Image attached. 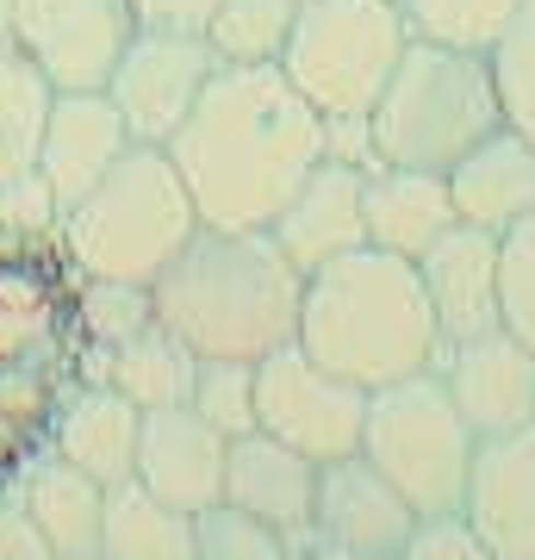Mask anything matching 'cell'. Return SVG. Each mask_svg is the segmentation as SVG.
I'll return each mask as SVG.
<instances>
[{
  "label": "cell",
  "instance_id": "6da1fadb",
  "mask_svg": "<svg viewBox=\"0 0 535 560\" xmlns=\"http://www.w3.org/2000/svg\"><path fill=\"white\" fill-rule=\"evenodd\" d=\"M162 150L175 156L199 224L268 231L299 180L330 156V131L280 62H219Z\"/></svg>",
  "mask_w": 535,
  "mask_h": 560
},
{
  "label": "cell",
  "instance_id": "7a4b0ae2",
  "mask_svg": "<svg viewBox=\"0 0 535 560\" xmlns=\"http://www.w3.org/2000/svg\"><path fill=\"white\" fill-rule=\"evenodd\" d=\"M156 324L181 337L194 355L261 361L299 330L305 275L280 256L268 231H219L199 224L181 256L150 280Z\"/></svg>",
  "mask_w": 535,
  "mask_h": 560
},
{
  "label": "cell",
  "instance_id": "3957f363",
  "mask_svg": "<svg viewBox=\"0 0 535 560\" xmlns=\"http://www.w3.org/2000/svg\"><path fill=\"white\" fill-rule=\"evenodd\" d=\"M293 342L317 368H330L368 393L411 381V374L442 361V330L430 300H423L417 261L368 249V243L330 268L305 275Z\"/></svg>",
  "mask_w": 535,
  "mask_h": 560
},
{
  "label": "cell",
  "instance_id": "277c9868",
  "mask_svg": "<svg viewBox=\"0 0 535 560\" xmlns=\"http://www.w3.org/2000/svg\"><path fill=\"white\" fill-rule=\"evenodd\" d=\"M199 231L194 194L181 180L175 156L162 143H131L94 194H81L57 224V249L69 275L100 280H150L181 256V243Z\"/></svg>",
  "mask_w": 535,
  "mask_h": 560
},
{
  "label": "cell",
  "instance_id": "5b68a950",
  "mask_svg": "<svg viewBox=\"0 0 535 560\" xmlns=\"http://www.w3.org/2000/svg\"><path fill=\"white\" fill-rule=\"evenodd\" d=\"M498 125H504V101H498L492 57L411 38L368 113V150H374V162H393V168L449 175Z\"/></svg>",
  "mask_w": 535,
  "mask_h": 560
},
{
  "label": "cell",
  "instance_id": "8992f818",
  "mask_svg": "<svg viewBox=\"0 0 535 560\" xmlns=\"http://www.w3.org/2000/svg\"><path fill=\"white\" fill-rule=\"evenodd\" d=\"M405 44L411 25L398 0H299V20L280 44V75L324 125L368 119Z\"/></svg>",
  "mask_w": 535,
  "mask_h": 560
},
{
  "label": "cell",
  "instance_id": "52a82bcc",
  "mask_svg": "<svg viewBox=\"0 0 535 560\" xmlns=\"http://www.w3.org/2000/svg\"><path fill=\"white\" fill-rule=\"evenodd\" d=\"M474 430L461 423L449 386L437 368H423L411 381L374 386L368 418H361V455L398 486V499L417 517H449L461 511L467 467H474Z\"/></svg>",
  "mask_w": 535,
  "mask_h": 560
},
{
  "label": "cell",
  "instance_id": "ba28073f",
  "mask_svg": "<svg viewBox=\"0 0 535 560\" xmlns=\"http://www.w3.org/2000/svg\"><path fill=\"white\" fill-rule=\"evenodd\" d=\"M368 386L317 368L299 342H280L256 361V430L299 448L305 460H337L361 448Z\"/></svg>",
  "mask_w": 535,
  "mask_h": 560
},
{
  "label": "cell",
  "instance_id": "9c48e42d",
  "mask_svg": "<svg viewBox=\"0 0 535 560\" xmlns=\"http://www.w3.org/2000/svg\"><path fill=\"white\" fill-rule=\"evenodd\" d=\"M212 69H219V50L206 44V32L138 25L106 75V101L119 106L131 143H168L206 94Z\"/></svg>",
  "mask_w": 535,
  "mask_h": 560
},
{
  "label": "cell",
  "instance_id": "30bf717a",
  "mask_svg": "<svg viewBox=\"0 0 535 560\" xmlns=\"http://www.w3.org/2000/svg\"><path fill=\"white\" fill-rule=\"evenodd\" d=\"M0 32L50 75V88H106L138 13L131 0H0Z\"/></svg>",
  "mask_w": 535,
  "mask_h": 560
},
{
  "label": "cell",
  "instance_id": "8fae6325",
  "mask_svg": "<svg viewBox=\"0 0 535 560\" xmlns=\"http://www.w3.org/2000/svg\"><path fill=\"white\" fill-rule=\"evenodd\" d=\"M437 374L474 436H504V430L535 423V349L516 342L504 324L467 342H449Z\"/></svg>",
  "mask_w": 535,
  "mask_h": 560
},
{
  "label": "cell",
  "instance_id": "7c38bea8",
  "mask_svg": "<svg viewBox=\"0 0 535 560\" xmlns=\"http://www.w3.org/2000/svg\"><path fill=\"white\" fill-rule=\"evenodd\" d=\"M461 517L492 560H535V423L474 442Z\"/></svg>",
  "mask_w": 535,
  "mask_h": 560
},
{
  "label": "cell",
  "instance_id": "4fadbf2b",
  "mask_svg": "<svg viewBox=\"0 0 535 560\" xmlns=\"http://www.w3.org/2000/svg\"><path fill=\"white\" fill-rule=\"evenodd\" d=\"M312 529L330 548H342V555H398L417 529V511L398 499V486L356 448V455L317 460Z\"/></svg>",
  "mask_w": 535,
  "mask_h": 560
},
{
  "label": "cell",
  "instance_id": "5bb4252c",
  "mask_svg": "<svg viewBox=\"0 0 535 560\" xmlns=\"http://www.w3.org/2000/svg\"><path fill=\"white\" fill-rule=\"evenodd\" d=\"M224 455H231V436H219L194 405L143 411L131 480H138L143 492H156L162 504L199 517V511H212V504L224 499Z\"/></svg>",
  "mask_w": 535,
  "mask_h": 560
},
{
  "label": "cell",
  "instance_id": "9a60e30c",
  "mask_svg": "<svg viewBox=\"0 0 535 560\" xmlns=\"http://www.w3.org/2000/svg\"><path fill=\"white\" fill-rule=\"evenodd\" d=\"M125 150H131V131H125L119 106L106 101V88H57L32 168H38L44 187H50L57 206L69 212L81 194H94L100 175H106Z\"/></svg>",
  "mask_w": 535,
  "mask_h": 560
},
{
  "label": "cell",
  "instance_id": "2e32d148",
  "mask_svg": "<svg viewBox=\"0 0 535 560\" xmlns=\"http://www.w3.org/2000/svg\"><path fill=\"white\" fill-rule=\"evenodd\" d=\"M361 180H368V168L324 156L312 175L293 187V200L275 212L268 237L280 243V256L293 261L299 275H317V268H330V261H342L349 249L368 243V224H361Z\"/></svg>",
  "mask_w": 535,
  "mask_h": 560
},
{
  "label": "cell",
  "instance_id": "e0dca14e",
  "mask_svg": "<svg viewBox=\"0 0 535 560\" xmlns=\"http://www.w3.org/2000/svg\"><path fill=\"white\" fill-rule=\"evenodd\" d=\"M423 300L437 312L442 349L467 342L479 330H498V237L479 224H449L423 256H417Z\"/></svg>",
  "mask_w": 535,
  "mask_h": 560
},
{
  "label": "cell",
  "instance_id": "ac0fdd59",
  "mask_svg": "<svg viewBox=\"0 0 535 560\" xmlns=\"http://www.w3.org/2000/svg\"><path fill=\"white\" fill-rule=\"evenodd\" d=\"M138 430H143V411L106 381H69L57 393V411H50V448L62 460H75L81 474H94L100 486L131 480Z\"/></svg>",
  "mask_w": 535,
  "mask_h": 560
},
{
  "label": "cell",
  "instance_id": "d6986e66",
  "mask_svg": "<svg viewBox=\"0 0 535 560\" xmlns=\"http://www.w3.org/2000/svg\"><path fill=\"white\" fill-rule=\"evenodd\" d=\"M449 200L461 224H479L492 237L535 219V138H523L516 125H498L492 138H479L449 168Z\"/></svg>",
  "mask_w": 535,
  "mask_h": 560
},
{
  "label": "cell",
  "instance_id": "ffe728a7",
  "mask_svg": "<svg viewBox=\"0 0 535 560\" xmlns=\"http://www.w3.org/2000/svg\"><path fill=\"white\" fill-rule=\"evenodd\" d=\"M361 224H368V249L417 261L449 224H461L455 200H449V175L374 162L361 180Z\"/></svg>",
  "mask_w": 535,
  "mask_h": 560
},
{
  "label": "cell",
  "instance_id": "44dd1931",
  "mask_svg": "<svg viewBox=\"0 0 535 560\" xmlns=\"http://www.w3.org/2000/svg\"><path fill=\"white\" fill-rule=\"evenodd\" d=\"M312 492H317V460H305L299 448L275 442L268 430L231 436L224 455V504H237L249 517L275 523L280 536H293L312 523Z\"/></svg>",
  "mask_w": 535,
  "mask_h": 560
},
{
  "label": "cell",
  "instance_id": "7402d4cb",
  "mask_svg": "<svg viewBox=\"0 0 535 560\" xmlns=\"http://www.w3.org/2000/svg\"><path fill=\"white\" fill-rule=\"evenodd\" d=\"M13 499L25 504V517L38 523V536L57 548V560L100 555L106 486H100L94 474H81L75 460H62L57 448H38V455L25 460L20 480H13Z\"/></svg>",
  "mask_w": 535,
  "mask_h": 560
},
{
  "label": "cell",
  "instance_id": "603a6c76",
  "mask_svg": "<svg viewBox=\"0 0 535 560\" xmlns=\"http://www.w3.org/2000/svg\"><path fill=\"white\" fill-rule=\"evenodd\" d=\"M88 368H94L88 381L119 386L138 411H168V405H187L199 355L181 337H168L162 324H150V330H138V337L119 342V349H100V355L88 349Z\"/></svg>",
  "mask_w": 535,
  "mask_h": 560
},
{
  "label": "cell",
  "instance_id": "cb8c5ba5",
  "mask_svg": "<svg viewBox=\"0 0 535 560\" xmlns=\"http://www.w3.org/2000/svg\"><path fill=\"white\" fill-rule=\"evenodd\" d=\"M100 560H194V517L143 492L138 480L106 486Z\"/></svg>",
  "mask_w": 535,
  "mask_h": 560
},
{
  "label": "cell",
  "instance_id": "d4e9b609",
  "mask_svg": "<svg viewBox=\"0 0 535 560\" xmlns=\"http://www.w3.org/2000/svg\"><path fill=\"white\" fill-rule=\"evenodd\" d=\"M50 101H57L50 75L0 32V180L32 175L44 119H50Z\"/></svg>",
  "mask_w": 535,
  "mask_h": 560
},
{
  "label": "cell",
  "instance_id": "484cf974",
  "mask_svg": "<svg viewBox=\"0 0 535 560\" xmlns=\"http://www.w3.org/2000/svg\"><path fill=\"white\" fill-rule=\"evenodd\" d=\"M156 324V293L138 280H100V275H75V337L88 349H119L138 330Z\"/></svg>",
  "mask_w": 535,
  "mask_h": 560
},
{
  "label": "cell",
  "instance_id": "4316f807",
  "mask_svg": "<svg viewBox=\"0 0 535 560\" xmlns=\"http://www.w3.org/2000/svg\"><path fill=\"white\" fill-rule=\"evenodd\" d=\"M299 20V0H219L206 20V44L219 62H280V44Z\"/></svg>",
  "mask_w": 535,
  "mask_h": 560
},
{
  "label": "cell",
  "instance_id": "83f0119b",
  "mask_svg": "<svg viewBox=\"0 0 535 560\" xmlns=\"http://www.w3.org/2000/svg\"><path fill=\"white\" fill-rule=\"evenodd\" d=\"M516 7H523V0H398L411 38L461 44V50H492Z\"/></svg>",
  "mask_w": 535,
  "mask_h": 560
},
{
  "label": "cell",
  "instance_id": "f1b7e54d",
  "mask_svg": "<svg viewBox=\"0 0 535 560\" xmlns=\"http://www.w3.org/2000/svg\"><path fill=\"white\" fill-rule=\"evenodd\" d=\"M187 405H194L219 436H249V430H256V361L199 355Z\"/></svg>",
  "mask_w": 535,
  "mask_h": 560
},
{
  "label": "cell",
  "instance_id": "f546056e",
  "mask_svg": "<svg viewBox=\"0 0 535 560\" xmlns=\"http://www.w3.org/2000/svg\"><path fill=\"white\" fill-rule=\"evenodd\" d=\"M486 57H492V75H498L504 125H516L523 138H535V0L516 7L511 25L498 32V44Z\"/></svg>",
  "mask_w": 535,
  "mask_h": 560
},
{
  "label": "cell",
  "instance_id": "4dcf8cb0",
  "mask_svg": "<svg viewBox=\"0 0 535 560\" xmlns=\"http://www.w3.org/2000/svg\"><path fill=\"white\" fill-rule=\"evenodd\" d=\"M194 560H293V548H287L275 523H261L219 499L212 511L194 517Z\"/></svg>",
  "mask_w": 535,
  "mask_h": 560
},
{
  "label": "cell",
  "instance_id": "1f68e13d",
  "mask_svg": "<svg viewBox=\"0 0 535 560\" xmlns=\"http://www.w3.org/2000/svg\"><path fill=\"white\" fill-rule=\"evenodd\" d=\"M498 324L535 349V219L498 237Z\"/></svg>",
  "mask_w": 535,
  "mask_h": 560
},
{
  "label": "cell",
  "instance_id": "d6a6232c",
  "mask_svg": "<svg viewBox=\"0 0 535 560\" xmlns=\"http://www.w3.org/2000/svg\"><path fill=\"white\" fill-rule=\"evenodd\" d=\"M57 224H62V206L57 194L44 187V175H13L0 180V243L7 249H38V243H57Z\"/></svg>",
  "mask_w": 535,
  "mask_h": 560
},
{
  "label": "cell",
  "instance_id": "836d02e7",
  "mask_svg": "<svg viewBox=\"0 0 535 560\" xmlns=\"http://www.w3.org/2000/svg\"><path fill=\"white\" fill-rule=\"evenodd\" d=\"M398 560H492V548L467 529L461 511H449V517H417V529L398 548Z\"/></svg>",
  "mask_w": 535,
  "mask_h": 560
},
{
  "label": "cell",
  "instance_id": "e575fe53",
  "mask_svg": "<svg viewBox=\"0 0 535 560\" xmlns=\"http://www.w3.org/2000/svg\"><path fill=\"white\" fill-rule=\"evenodd\" d=\"M0 560H57V548L38 536V523L25 517V504L13 492L0 499Z\"/></svg>",
  "mask_w": 535,
  "mask_h": 560
},
{
  "label": "cell",
  "instance_id": "d590c367",
  "mask_svg": "<svg viewBox=\"0 0 535 560\" xmlns=\"http://www.w3.org/2000/svg\"><path fill=\"white\" fill-rule=\"evenodd\" d=\"M138 25H168V32H206L219 0H131Z\"/></svg>",
  "mask_w": 535,
  "mask_h": 560
},
{
  "label": "cell",
  "instance_id": "8d00e7d4",
  "mask_svg": "<svg viewBox=\"0 0 535 560\" xmlns=\"http://www.w3.org/2000/svg\"><path fill=\"white\" fill-rule=\"evenodd\" d=\"M342 560H398V555H342Z\"/></svg>",
  "mask_w": 535,
  "mask_h": 560
},
{
  "label": "cell",
  "instance_id": "74e56055",
  "mask_svg": "<svg viewBox=\"0 0 535 560\" xmlns=\"http://www.w3.org/2000/svg\"><path fill=\"white\" fill-rule=\"evenodd\" d=\"M81 560H100V555H81Z\"/></svg>",
  "mask_w": 535,
  "mask_h": 560
}]
</instances>
